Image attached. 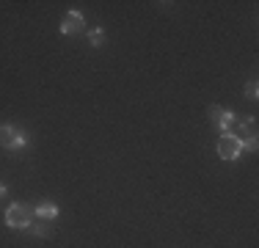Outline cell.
Masks as SVG:
<instances>
[{"instance_id":"cell-4","label":"cell","mask_w":259,"mask_h":248,"mask_svg":"<svg viewBox=\"0 0 259 248\" xmlns=\"http://www.w3.org/2000/svg\"><path fill=\"white\" fill-rule=\"evenodd\" d=\"M209 119H212V124L221 133H229V127L237 121V116H234L232 110H224L221 105H209Z\"/></svg>"},{"instance_id":"cell-10","label":"cell","mask_w":259,"mask_h":248,"mask_svg":"<svg viewBox=\"0 0 259 248\" xmlns=\"http://www.w3.org/2000/svg\"><path fill=\"white\" fill-rule=\"evenodd\" d=\"M240 149H245V152H256L259 144H256V138H243L240 141Z\"/></svg>"},{"instance_id":"cell-7","label":"cell","mask_w":259,"mask_h":248,"mask_svg":"<svg viewBox=\"0 0 259 248\" xmlns=\"http://www.w3.org/2000/svg\"><path fill=\"white\" fill-rule=\"evenodd\" d=\"M28 232L33 234V237H50V226H45V223H30Z\"/></svg>"},{"instance_id":"cell-3","label":"cell","mask_w":259,"mask_h":248,"mask_svg":"<svg viewBox=\"0 0 259 248\" xmlns=\"http://www.w3.org/2000/svg\"><path fill=\"white\" fill-rule=\"evenodd\" d=\"M0 146L6 149H25L28 146V133H20L11 124H0Z\"/></svg>"},{"instance_id":"cell-5","label":"cell","mask_w":259,"mask_h":248,"mask_svg":"<svg viewBox=\"0 0 259 248\" xmlns=\"http://www.w3.org/2000/svg\"><path fill=\"white\" fill-rule=\"evenodd\" d=\"M83 28H85V20H83V14L80 11H69V14H64V20H61V33L64 36H77V33H83Z\"/></svg>"},{"instance_id":"cell-6","label":"cell","mask_w":259,"mask_h":248,"mask_svg":"<svg viewBox=\"0 0 259 248\" xmlns=\"http://www.w3.org/2000/svg\"><path fill=\"white\" fill-rule=\"evenodd\" d=\"M33 215H39L41 221H53V218H58V204H53V201H39L33 207Z\"/></svg>"},{"instance_id":"cell-2","label":"cell","mask_w":259,"mask_h":248,"mask_svg":"<svg viewBox=\"0 0 259 248\" xmlns=\"http://www.w3.org/2000/svg\"><path fill=\"white\" fill-rule=\"evenodd\" d=\"M240 135H234V133H221V138H218V157L221 160H237L240 157Z\"/></svg>"},{"instance_id":"cell-1","label":"cell","mask_w":259,"mask_h":248,"mask_svg":"<svg viewBox=\"0 0 259 248\" xmlns=\"http://www.w3.org/2000/svg\"><path fill=\"white\" fill-rule=\"evenodd\" d=\"M30 215H33V210L28 207V204H11L9 210H6V226L9 229H28L30 226Z\"/></svg>"},{"instance_id":"cell-9","label":"cell","mask_w":259,"mask_h":248,"mask_svg":"<svg viewBox=\"0 0 259 248\" xmlns=\"http://www.w3.org/2000/svg\"><path fill=\"white\" fill-rule=\"evenodd\" d=\"M89 42H91L94 47H100V45H102V28H91V30H89Z\"/></svg>"},{"instance_id":"cell-11","label":"cell","mask_w":259,"mask_h":248,"mask_svg":"<svg viewBox=\"0 0 259 248\" xmlns=\"http://www.w3.org/2000/svg\"><path fill=\"white\" fill-rule=\"evenodd\" d=\"M245 94H248L251 99H256V97H259V83H256V80H251V83L245 86Z\"/></svg>"},{"instance_id":"cell-12","label":"cell","mask_w":259,"mask_h":248,"mask_svg":"<svg viewBox=\"0 0 259 248\" xmlns=\"http://www.w3.org/2000/svg\"><path fill=\"white\" fill-rule=\"evenodd\" d=\"M3 193H6V185H3V182H0V196H3Z\"/></svg>"},{"instance_id":"cell-8","label":"cell","mask_w":259,"mask_h":248,"mask_svg":"<svg viewBox=\"0 0 259 248\" xmlns=\"http://www.w3.org/2000/svg\"><path fill=\"white\" fill-rule=\"evenodd\" d=\"M240 130H243V138H256V119H245Z\"/></svg>"}]
</instances>
